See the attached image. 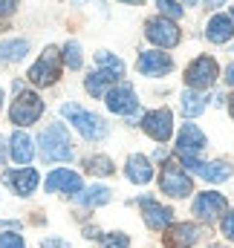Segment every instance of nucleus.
Wrapping results in <instances>:
<instances>
[{"instance_id": "13", "label": "nucleus", "mask_w": 234, "mask_h": 248, "mask_svg": "<svg viewBox=\"0 0 234 248\" xmlns=\"http://www.w3.org/2000/svg\"><path fill=\"white\" fill-rule=\"evenodd\" d=\"M142 205V214H145V222L153 228V231H162V228H171L174 225V211L153 202V199H139Z\"/></svg>"}, {"instance_id": "11", "label": "nucleus", "mask_w": 234, "mask_h": 248, "mask_svg": "<svg viewBox=\"0 0 234 248\" xmlns=\"http://www.w3.org/2000/svg\"><path fill=\"white\" fill-rule=\"evenodd\" d=\"M223 211H226V196L217 193V190H205V193H200V196L194 199V214H197V219H202V222L220 217Z\"/></svg>"}, {"instance_id": "22", "label": "nucleus", "mask_w": 234, "mask_h": 248, "mask_svg": "<svg viewBox=\"0 0 234 248\" xmlns=\"http://www.w3.org/2000/svg\"><path fill=\"white\" fill-rule=\"evenodd\" d=\"M179 104H182V113H185L188 119H197V116L205 110V98H202V93H197V90H185V93L179 95Z\"/></svg>"}, {"instance_id": "31", "label": "nucleus", "mask_w": 234, "mask_h": 248, "mask_svg": "<svg viewBox=\"0 0 234 248\" xmlns=\"http://www.w3.org/2000/svg\"><path fill=\"white\" fill-rule=\"evenodd\" d=\"M0 248H23V237H17L15 231L0 234Z\"/></svg>"}, {"instance_id": "39", "label": "nucleus", "mask_w": 234, "mask_h": 248, "mask_svg": "<svg viewBox=\"0 0 234 248\" xmlns=\"http://www.w3.org/2000/svg\"><path fill=\"white\" fill-rule=\"evenodd\" d=\"M232 23H234V9H232Z\"/></svg>"}, {"instance_id": "7", "label": "nucleus", "mask_w": 234, "mask_h": 248, "mask_svg": "<svg viewBox=\"0 0 234 248\" xmlns=\"http://www.w3.org/2000/svg\"><path fill=\"white\" fill-rule=\"evenodd\" d=\"M159 187L168 193V196H174V199H182V196H188L194 185H191V176L176 165V162H168L165 168H162V173H159Z\"/></svg>"}, {"instance_id": "6", "label": "nucleus", "mask_w": 234, "mask_h": 248, "mask_svg": "<svg viewBox=\"0 0 234 248\" xmlns=\"http://www.w3.org/2000/svg\"><path fill=\"white\" fill-rule=\"evenodd\" d=\"M41 113H44V101L35 93H20L12 104V110H9V119L15 124H20V127H29V124H35L41 119Z\"/></svg>"}, {"instance_id": "1", "label": "nucleus", "mask_w": 234, "mask_h": 248, "mask_svg": "<svg viewBox=\"0 0 234 248\" xmlns=\"http://www.w3.org/2000/svg\"><path fill=\"white\" fill-rule=\"evenodd\" d=\"M38 147H41V159L44 162H67L72 156V147H69V136L64 130V124H50L41 139H38Z\"/></svg>"}, {"instance_id": "2", "label": "nucleus", "mask_w": 234, "mask_h": 248, "mask_svg": "<svg viewBox=\"0 0 234 248\" xmlns=\"http://www.w3.org/2000/svg\"><path fill=\"white\" fill-rule=\"evenodd\" d=\"M61 113H64V119H69L72 127H75L84 139H90V141H99V139L107 136V124L101 122L96 113H90V110H84V107H78V104H64Z\"/></svg>"}, {"instance_id": "20", "label": "nucleus", "mask_w": 234, "mask_h": 248, "mask_svg": "<svg viewBox=\"0 0 234 248\" xmlns=\"http://www.w3.org/2000/svg\"><path fill=\"white\" fill-rule=\"evenodd\" d=\"M232 35H234L232 17H226V15H214V17L208 20L205 38H208L211 44H226V41H232Z\"/></svg>"}, {"instance_id": "36", "label": "nucleus", "mask_w": 234, "mask_h": 248, "mask_svg": "<svg viewBox=\"0 0 234 248\" xmlns=\"http://www.w3.org/2000/svg\"><path fill=\"white\" fill-rule=\"evenodd\" d=\"M208 6H220V3H226V0H205Z\"/></svg>"}, {"instance_id": "4", "label": "nucleus", "mask_w": 234, "mask_h": 248, "mask_svg": "<svg viewBox=\"0 0 234 248\" xmlns=\"http://www.w3.org/2000/svg\"><path fill=\"white\" fill-rule=\"evenodd\" d=\"M179 162L188 170H194L200 179H205V182H226L232 176V165L229 162H202L194 153H179Z\"/></svg>"}, {"instance_id": "29", "label": "nucleus", "mask_w": 234, "mask_h": 248, "mask_svg": "<svg viewBox=\"0 0 234 248\" xmlns=\"http://www.w3.org/2000/svg\"><path fill=\"white\" fill-rule=\"evenodd\" d=\"M159 12L165 15V17H182V6H176V0H159Z\"/></svg>"}, {"instance_id": "19", "label": "nucleus", "mask_w": 234, "mask_h": 248, "mask_svg": "<svg viewBox=\"0 0 234 248\" xmlns=\"http://www.w3.org/2000/svg\"><path fill=\"white\" fill-rule=\"evenodd\" d=\"M124 173H127V179H130V182H136V185H145V182H150V176H153V168H150L148 156H142V153H133V156L127 159V168H124Z\"/></svg>"}, {"instance_id": "27", "label": "nucleus", "mask_w": 234, "mask_h": 248, "mask_svg": "<svg viewBox=\"0 0 234 248\" xmlns=\"http://www.w3.org/2000/svg\"><path fill=\"white\" fill-rule=\"evenodd\" d=\"M64 61L69 69H81V46L75 44V41H69L67 46H64Z\"/></svg>"}, {"instance_id": "16", "label": "nucleus", "mask_w": 234, "mask_h": 248, "mask_svg": "<svg viewBox=\"0 0 234 248\" xmlns=\"http://www.w3.org/2000/svg\"><path fill=\"white\" fill-rule=\"evenodd\" d=\"M47 190H61V193H78L81 190V176L75 170H52L50 179H47Z\"/></svg>"}, {"instance_id": "34", "label": "nucleus", "mask_w": 234, "mask_h": 248, "mask_svg": "<svg viewBox=\"0 0 234 248\" xmlns=\"http://www.w3.org/2000/svg\"><path fill=\"white\" fill-rule=\"evenodd\" d=\"M226 81H229V84L234 87V63L229 66V69H226Z\"/></svg>"}, {"instance_id": "3", "label": "nucleus", "mask_w": 234, "mask_h": 248, "mask_svg": "<svg viewBox=\"0 0 234 248\" xmlns=\"http://www.w3.org/2000/svg\"><path fill=\"white\" fill-rule=\"evenodd\" d=\"M58 75H61V49L47 46L44 55L32 63V69H29V81L38 84V87H52V84L58 81Z\"/></svg>"}, {"instance_id": "26", "label": "nucleus", "mask_w": 234, "mask_h": 248, "mask_svg": "<svg viewBox=\"0 0 234 248\" xmlns=\"http://www.w3.org/2000/svg\"><path fill=\"white\" fill-rule=\"evenodd\" d=\"M96 63H99V69H110V72H116L118 78L124 75V63L118 61L113 52H96Z\"/></svg>"}, {"instance_id": "9", "label": "nucleus", "mask_w": 234, "mask_h": 248, "mask_svg": "<svg viewBox=\"0 0 234 248\" xmlns=\"http://www.w3.org/2000/svg\"><path fill=\"white\" fill-rule=\"evenodd\" d=\"M174 116H171V110L168 107H162V110H153V113H148L145 116V133L150 136V139H156V141H168L171 139V133H174V122H171Z\"/></svg>"}, {"instance_id": "38", "label": "nucleus", "mask_w": 234, "mask_h": 248, "mask_svg": "<svg viewBox=\"0 0 234 248\" xmlns=\"http://www.w3.org/2000/svg\"><path fill=\"white\" fill-rule=\"evenodd\" d=\"M124 3H142V0H124Z\"/></svg>"}, {"instance_id": "21", "label": "nucleus", "mask_w": 234, "mask_h": 248, "mask_svg": "<svg viewBox=\"0 0 234 248\" xmlns=\"http://www.w3.org/2000/svg\"><path fill=\"white\" fill-rule=\"evenodd\" d=\"M9 150H12V159L15 162H20V165H26V162H32V153H35V147H32V139L26 136V133H12V139H9Z\"/></svg>"}, {"instance_id": "8", "label": "nucleus", "mask_w": 234, "mask_h": 248, "mask_svg": "<svg viewBox=\"0 0 234 248\" xmlns=\"http://www.w3.org/2000/svg\"><path fill=\"white\" fill-rule=\"evenodd\" d=\"M145 35L156 46H176V41H179V29H176V23H171L168 17H150L145 23Z\"/></svg>"}, {"instance_id": "28", "label": "nucleus", "mask_w": 234, "mask_h": 248, "mask_svg": "<svg viewBox=\"0 0 234 248\" xmlns=\"http://www.w3.org/2000/svg\"><path fill=\"white\" fill-rule=\"evenodd\" d=\"M130 246V237L127 234H107L104 240H101V248H127Z\"/></svg>"}, {"instance_id": "32", "label": "nucleus", "mask_w": 234, "mask_h": 248, "mask_svg": "<svg viewBox=\"0 0 234 248\" xmlns=\"http://www.w3.org/2000/svg\"><path fill=\"white\" fill-rule=\"evenodd\" d=\"M17 6V0H0V15H12Z\"/></svg>"}, {"instance_id": "10", "label": "nucleus", "mask_w": 234, "mask_h": 248, "mask_svg": "<svg viewBox=\"0 0 234 248\" xmlns=\"http://www.w3.org/2000/svg\"><path fill=\"white\" fill-rule=\"evenodd\" d=\"M104 101H107V110H110V113H118V116H130V113H136V107H139V98H136V93H133L127 84L113 87V90L104 95Z\"/></svg>"}, {"instance_id": "35", "label": "nucleus", "mask_w": 234, "mask_h": 248, "mask_svg": "<svg viewBox=\"0 0 234 248\" xmlns=\"http://www.w3.org/2000/svg\"><path fill=\"white\" fill-rule=\"evenodd\" d=\"M3 162H6V141L0 139V165H3Z\"/></svg>"}, {"instance_id": "14", "label": "nucleus", "mask_w": 234, "mask_h": 248, "mask_svg": "<svg viewBox=\"0 0 234 248\" xmlns=\"http://www.w3.org/2000/svg\"><path fill=\"white\" fill-rule=\"evenodd\" d=\"M3 182L12 187L17 196H29L38 187V170L35 168H20V170H9L3 173Z\"/></svg>"}, {"instance_id": "23", "label": "nucleus", "mask_w": 234, "mask_h": 248, "mask_svg": "<svg viewBox=\"0 0 234 248\" xmlns=\"http://www.w3.org/2000/svg\"><path fill=\"white\" fill-rule=\"evenodd\" d=\"M26 52H29V44H26L23 38H17V41H3V44H0V61L3 63L20 61Z\"/></svg>"}, {"instance_id": "24", "label": "nucleus", "mask_w": 234, "mask_h": 248, "mask_svg": "<svg viewBox=\"0 0 234 248\" xmlns=\"http://www.w3.org/2000/svg\"><path fill=\"white\" fill-rule=\"evenodd\" d=\"M78 202H81V205H87V208L104 205V202H110V190H107V187H101V185H93V187H87V190L78 196Z\"/></svg>"}, {"instance_id": "40", "label": "nucleus", "mask_w": 234, "mask_h": 248, "mask_svg": "<svg viewBox=\"0 0 234 248\" xmlns=\"http://www.w3.org/2000/svg\"><path fill=\"white\" fill-rule=\"evenodd\" d=\"M0 104H3V93H0Z\"/></svg>"}, {"instance_id": "5", "label": "nucleus", "mask_w": 234, "mask_h": 248, "mask_svg": "<svg viewBox=\"0 0 234 248\" xmlns=\"http://www.w3.org/2000/svg\"><path fill=\"white\" fill-rule=\"evenodd\" d=\"M217 75H220V69H217V61L214 58H208V55H200L197 61L188 63V69H185V84L191 87V90H205V87H211L214 81H217Z\"/></svg>"}, {"instance_id": "30", "label": "nucleus", "mask_w": 234, "mask_h": 248, "mask_svg": "<svg viewBox=\"0 0 234 248\" xmlns=\"http://www.w3.org/2000/svg\"><path fill=\"white\" fill-rule=\"evenodd\" d=\"M220 231H223V237H229L234 243V211H226L223 214V219H220Z\"/></svg>"}, {"instance_id": "18", "label": "nucleus", "mask_w": 234, "mask_h": 248, "mask_svg": "<svg viewBox=\"0 0 234 248\" xmlns=\"http://www.w3.org/2000/svg\"><path fill=\"white\" fill-rule=\"evenodd\" d=\"M116 81H118L116 72H110V69H96L93 75H87L84 87H87V93H90L93 98H101V95L110 93V84H116Z\"/></svg>"}, {"instance_id": "41", "label": "nucleus", "mask_w": 234, "mask_h": 248, "mask_svg": "<svg viewBox=\"0 0 234 248\" xmlns=\"http://www.w3.org/2000/svg\"><path fill=\"white\" fill-rule=\"evenodd\" d=\"M211 248H223V246H211Z\"/></svg>"}, {"instance_id": "25", "label": "nucleus", "mask_w": 234, "mask_h": 248, "mask_svg": "<svg viewBox=\"0 0 234 248\" xmlns=\"http://www.w3.org/2000/svg\"><path fill=\"white\" fill-rule=\"evenodd\" d=\"M84 168H87V173H93V176H110V173H113V162H110L107 156H93V159L84 162Z\"/></svg>"}, {"instance_id": "17", "label": "nucleus", "mask_w": 234, "mask_h": 248, "mask_svg": "<svg viewBox=\"0 0 234 248\" xmlns=\"http://www.w3.org/2000/svg\"><path fill=\"white\" fill-rule=\"evenodd\" d=\"M205 147V136L200 133V127H194V124H185L182 130H179V136H176V150L179 153H200Z\"/></svg>"}, {"instance_id": "12", "label": "nucleus", "mask_w": 234, "mask_h": 248, "mask_svg": "<svg viewBox=\"0 0 234 248\" xmlns=\"http://www.w3.org/2000/svg\"><path fill=\"white\" fill-rule=\"evenodd\" d=\"M202 237V228L194 225V222H176L171 225L168 237H165V246L168 248H191L194 243H200Z\"/></svg>"}, {"instance_id": "37", "label": "nucleus", "mask_w": 234, "mask_h": 248, "mask_svg": "<svg viewBox=\"0 0 234 248\" xmlns=\"http://www.w3.org/2000/svg\"><path fill=\"white\" fill-rule=\"evenodd\" d=\"M232 119H234V95H232Z\"/></svg>"}, {"instance_id": "42", "label": "nucleus", "mask_w": 234, "mask_h": 248, "mask_svg": "<svg viewBox=\"0 0 234 248\" xmlns=\"http://www.w3.org/2000/svg\"><path fill=\"white\" fill-rule=\"evenodd\" d=\"M188 3H197V0H188Z\"/></svg>"}, {"instance_id": "15", "label": "nucleus", "mask_w": 234, "mask_h": 248, "mask_svg": "<svg viewBox=\"0 0 234 248\" xmlns=\"http://www.w3.org/2000/svg\"><path fill=\"white\" fill-rule=\"evenodd\" d=\"M171 69H174V61L165 52H142V58H139L142 75H168Z\"/></svg>"}, {"instance_id": "33", "label": "nucleus", "mask_w": 234, "mask_h": 248, "mask_svg": "<svg viewBox=\"0 0 234 248\" xmlns=\"http://www.w3.org/2000/svg\"><path fill=\"white\" fill-rule=\"evenodd\" d=\"M41 248H69V246H67L64 240H44V243H41Z\"/></svg>"}]
</instances>
